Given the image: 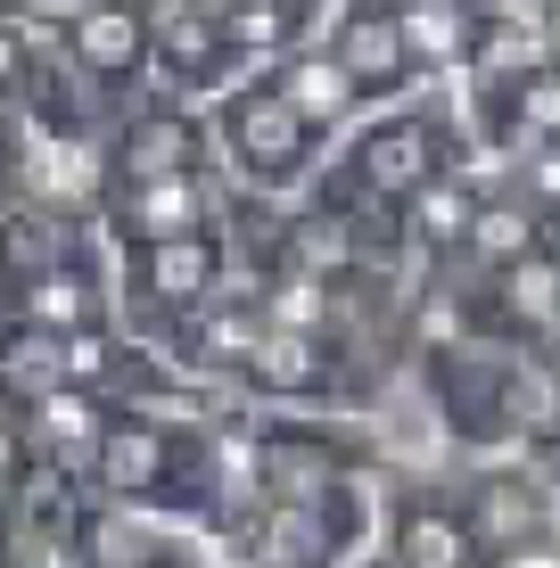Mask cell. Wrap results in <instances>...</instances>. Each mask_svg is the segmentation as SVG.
<instances>
[{
	"instance_id": "cell-27",
	"label": "cell",
	"mask_w": 560,
	"mask_h": 568,
	"mask_svg": "<svg viewBox=\"0 0 560 568\" xmlns=\"http://www.w3.org/2000/svg\"><path fill=\"white\" fill-rule=\"evenodd\" d=\"M281 9H288V17H297V26H305V17H314V9H322V0H281Z\"/></svg>"
},
{
	"instance_id": "cell-5",
	"label": "cell",
	"mask_w": 560,
	"mask_h": 568,
	"mask_svg": "<svg viewBox=\"0 0 560 568\" xmlns=\"http://www.w3.org/2000/svg\"><path fill=\"white\" fill-rule=\"evenodd\" d=\"M223 141H231V165H240L247 182L281 190V182H305V173H314L322 132L281 100V83H240V91H223Z\"/></svg>"
},
{
	"instance_id": "cell-20",
	"label": "cell",
	"mask_w": 560,
	"mask_h": 568,
	"mask_svg": "<svg viewBox=\"0 0 560 568\" xmlns=\"http://www.w3.org/2000/svg\"><path fill=\"white\" fill-rule=\"evenodd\" d=\"M0 568H74L67 536L42 519H26L17 503H0Z\"/></svg>"
},
{
	"instance_id": "cell-18",
	"label": "cell",
	"mask_w": 560,
	"mask_h": 568,
	"mask_svg": "<svg viewBox=\"0 0 560 568\" xmlns=\"http://www.w3.org/2000/svg\"><path fill=\"white\" fill-rule=\"evenodd\" d=\"M503 322L511 329H536V338H552L560 329V264L544 247H528V256L503 264Z\"/></svg>"
},
{
	"instance_id": "cell-6",
	"label": "cell",
	"mask_w": 560,
	"mask_h": 568,
	"mask_svg": "<svg viewBox=\"0 0 560 568\" xmlns=\"http://www.w3.org/2000/svg\"><path fill=\"white\" fill-rule=\"evenodd\" d=\"M330 486H346V445L322 437V428H247L240 445V495L247 503H314L330 495Z\"/></svg>"
},
{
	"instance_id": "cell-13",
	"label": "cell",
	"mask_w": 560,
	"mask_h": 568,
	"mask_svg": "<svg viewBox=\"0 0 560 568\" xmlns=\"http://www.w3.org/2000/svg\"><path fill=\"white\" fill-rule=\"evenodd\" d=\"M346 165H355V190H363V199H388V206H413L420 190L446 173V165H437V132L420 124V115H396V124L363 132Z\"/></svg>"
},
{
	"instance_id": "cell-31",
	"label": "cell",
	"mask_w": 560,
	"mask_h": 568,
	"mask_svg": "<svg viewBox=\"0 0 560 568\" xmlns=\"http://www.w3.org/2000/svg\"><path fill=\"white\" fill-rule=\"evenodd\" d=\"M552 9H560V0H552Z\"/></svg>"
},
{
	"instance_id": "cell-23",
	"label": "cell",
	"mask_w": 560,
	"mask_h": 568,
	"mask_svg": "<svg viewBox=\"0 0 560 568\" xmlns=\"http://www.w3.org/2000/svg\"><path fill=\"white\" fill-rule=\"evenodd\" d=\"M470 240L487 247L495 264H511V256H528V247H536V231H528V214H519V206H503V214L478 206V214H470Z\"/></svg>"
},
{
	"instance_id": "cell-25",
	"label": "cell",
	"mask_w": 560,
	"mask_h": 568,
	"mask_svg": "<svg viewBox=\"0 0 560 568\" xmlns=\"http://www.w3.org/2000/svg\"><path fill=\"white\" fill-rule=\"evenodd\" d=\"M495 568H560V536L544 527V536H528V544H511V552H495Z\"/></svg>"
},
{
	"instance_id": "cell-11",
	"label": "cell",
	"mask_w": 560,
	"mask_h": 568,
	"mask_svg": "<svg viewBox=\"0 0 560 568\" xmlns=\"http://www.w3.org/2000/svg\"><path fill=\"white\" fill-rule=\"evenodd\" d=\"M58 58H67L91 91H124L141 67H157V58H149V17L132 9V0H100L91 17H74V26L58 33Z\"/></svg>"
},
{
	"instance_id": "cell-2",
	"label": "cell",
	"mask_w": 560,
	"mask_h": 568,
	"mask_svg": "<svg viewBox=\"0 0 560 568\" xmlns=\"http://www.w3.org/2000/svg\"><path fill=\"white\" fill-rule=\"evenodd\" d=\"M67 552H74V568H223V560H206V544L190 536L182 519L115 503V495H91V486H83V503H74Z\"/></svg>"
},
{
	"instance_id": "cell-8",
	"label": "cell",
	"mask_w": 560,
	"mask_h": 568,
	"mask_svg": "<svg viewBox=\"0 0 560 568\" xmlns=\"http://www.w3.org/2000/svg\"><path fill=\"white\" fill-rule=\"evenodd\" d=\"M215 156H206V132L190 108H132L115 115L108 132V190L115 182H165V173H206Z\"/></svg>"
},
{
	"instance_id": "cell-7",
	"label": "cell",
	"mask_w": 560,
	"mask_h": 568,
	"mask_svg": "<svg viewBox=\"0 0 560 568\" xmlns=\"http://www.w3.org/2000/svg\"><path fill=\"white\" fill-rule=\"evenodd\" d=\"M223 214L215 173H165V182H115L100 199V223L115 247L132 240H173V231H206Z\"/></svg>"
},
{
	"instance_id": "cell-3",
	"label": "cell",
	"mask_w": 560,
	"mask_h": 568,
	"mask_svg": "<svg viewBox=\"0 0 560 568\" xmlns=\"http://www.w3.org/2000/svg\"><path fill=\"white\" fill-rule=\"evenodd\" d=\"M124 297L141 305V322L182 329L198 305L223 297V231H173V240H132L124 247Z\"/></svg>"
},
{
	"instance_id": "cell-9",
	"label": "cell",
	"mask_w": 560,
	"mask_h": 568,
	"mask_svg": "<svg viewBox=\"0 0 560 568\" xmlns=\"http://www.w3.org/2000/svg\"><path fill=\"white\" fill-rule=\"evenodd\" d=\"M149 58L165 67V83L182 91V100H198V91H231L240 42H231V26H223L215 9L165 0V9H149Z\"/></svg>"
},
{
	"instance_id": "cell-26",
	"label": "cell",
	"mask_w": 560,
	"mask_h": 568,
	"mask_svg": "<svg viewBox=\"0 0 560 568\" xmlns=\"http://www.w3.org/2000/svg\"><path fill=\"white\" fill-rule=\"evenodd\" d=\"M26 199V182H17V132H0V206Z\"/></svg>"
},
{
	"instance_id": "cell-14",
	"label": "cell",
	"mask_w": 560,
	"mask_h": 568,
	"mask_svg": "<svg viewBox=\"0 0 560 568\" xmlns=\"http://www.w3.org/2000/svg\"><path fill=\"white\" fill-rule=\"evenodd\" d=\"M396 568H487V544H478L470 511H461V495H404L396 503Z\"/></svg>"
},
{
	"instance_id": "cell-1",
	"label": "cell",
	"mask_w": 560,
	"mask_h": 568,
	"mask_svg": "<svg viewBox=\"0 0 560 568\" xmlns=\"http://www.w3.org/2000/svg\"><path fill=\"white\" fill-rule=\"evenodd\" d=\"M371 503L330 486L314 503H240L223 519V568H338L363 544Z\"/></svg>"
},
{
	"instance_id": "cell-12",
	"label": "cell",
	"mask_w": 560,
	"mask_h": 568,
	"mask_svg": "<svg viewBox=\"0 0 560 568\" xmlns=\"http://www.w3.org/2000/svg\"><path fill=\"white\" fill-rule=\"evenodd\" d=\"M330 329H281V322H264V338H256V355L240 363V379L256 387V396H273V404H330L338 396V371H330Z\"/></svg>"
},
{
	"instance_id": "cell-24",
	"label": "cell",
	"mask_w": 560,
	"mask_h": 568,
	"mask_svg": "<svg viewBox=\"0 0 560 568\" xmlns=\"http://www.w3.org/2000/svg\"><path fill=\"white\" fill-rule=\"evenodd\" d=\"M26 462H33V437L17 428L9 413H0V503L17 495V478H26Z\"/></svg>"
},
{
	"instance_id": "cell-15",
	"label": "cell",
	"mask_w": 560,
	"mask_h": 568,
	"mask_svg": "<svg viewBox=\"0 0 560 568\" xmlns=\"http://www.w3.org/2000/svg\"><path fill=\"white\" fill-rule=\"evenodd\" d=\"M338 67L363 83V100H388V91L413 74V50H404V26L388 9H346L338 17Z\"/></svg>"
},
{
	"instance_id": "cell-10",
	"label": "cell",
	"mask_w": 560,
	"mask_h": 568,
	"mask_svg": "<svg viewBox=\"0 0 560 568\" xmlns=\"http://www.w3.org/2000/svg\"><path fill=\"white\" fill-rule=\"evenodd\" d=\"M74 387V329H50L33 313H0V413L26 428L33 404Z\"/></svg>"
},
{
	"instance_id": "cell-19",
	"label": "cell",
	"mask_w": 560,
	"mask_h": 568,
	"mask_svg": "<svg viewBox=\"0 0 560 568\" xmlns=\"http://www.w3.org/2000/svg\"><path fill=\"white\" fill-rule=\"evenodd\" d=\"M288 264L314 272V281H338V272L363 264V240H355V223H346V214H305V223L288 231Z\"/></svg>"
},
{
	"instance_id": "cell-22",
	"label": "cell",
	"mask_w": 560,
	"mask_h": 568,
	"mask_svg": "<svg viewBox=\"0 0 560 568\" xmlns=\"http://www.w3.org/2000/svg\"><path fill=\"white\" fill-rule=\"evenodd\" d=\"M404 26V50H413V67H446V58H461V26L454 9H437V0H413V9H396Z\"/></svg>"
},
{
	"instance_id": "cell-4",
	"label": "cell",
	"mask_w": 560,
	"mask_h": 568,
	"mask_svg": "<svg viewBox=\"0 0 560 568\" xmlns=\"http://www.w3.org/2000/svg\"><path fill=\"white\" fill-rule=\"evenodd\" d=\"M437 387H446V420L461 437H519L552 413V387L519 355H446Z\"/></svg>"
},
{
	"instance_id": "cell-30",
	"label": "cell",
	"mask_w": 560,
	"mask_h": 568,
	"mask_svg": "<svg viewBox=\"0 0 560 568\" xmlns=\"http://www.w3.org/2000/svg\"><path fill=\"white\" fill-rule=\"evenodd\" d=\"M478 9H503V0H478Z\"/></svg>"
},
{
	"instance_id": "cell-21",
	"label": "cell",
	"mask_w": 560,
	"mask_h": 568,
	"mask_svg": "<svg viewBox=\"0 0 560 568\" xmlns=\"http://www.w3.org/2000/svg\"><path fill=\"white\" fill-rule=\"evenodd\" d=\"M470 214H478V206H470V190L437 173V182L413 199V240H420V247H454L461 231H470Z\"/></svg>"
},
{
	"instance_id": "cell-17",
	"label": "cell",
	"mask_w": 560,
	"mask_h": 568,
	"mask_svg": "<svg viewBox=\"0 0 560 568\" xmlns=\"http://www.w3.org/2000/svg\"><path fill=\"white\" fill-rule=\"evenodd\" d=\"M461 511H470L478 544H487V560L511 552V544H528V536H544V495H536V486H511V478L470 486V495H461Z\"/></svg>"
},
{
	"instance_id": "cell-29",
	"label": "cell",
	"mask_w": 560,
	"mask_h": 568,
	"mask_svg": "<svg viewBox=\"0 0 560 568\" xmlns=\"http://www.w3.org/2000/svg\"><path fill=\"white\" fill-rule=\"evenodd\" d=\"M552 420H560V387H552Z\"/></svg>"
},
{
	"instance_id": "cell-28",
	"label": "cell",
	"mask_w": 560,
	"mask_h": 568,
	"mask_svg": "<svg viewBox=\"0 0 560 568\" xmlns=\"http://www.w3.org/2000/svg\"><path fill=\"white\" fill-rule=\"evenodd\" d=\"M190 9H215V17H231V9H240V0H190Z\"/></svg>"
},
{
	"instance_id": "cell-16",
	"label": "cell",
	"mask_w": 560,
	"mask_h": 568,
	"mask_svg": "<svg viewBox=\"0 0 560 568\" xmlns=\"http://www.w3.org/2000/svg\"><path fill=\"white\" fill-rule=\"evenodd\" d=\"M281 100L305 115L314 132H330V124H346L355 115V100H363V83L338 67V50H297V58H281Z\"/></svg>"
}]
</instances>
